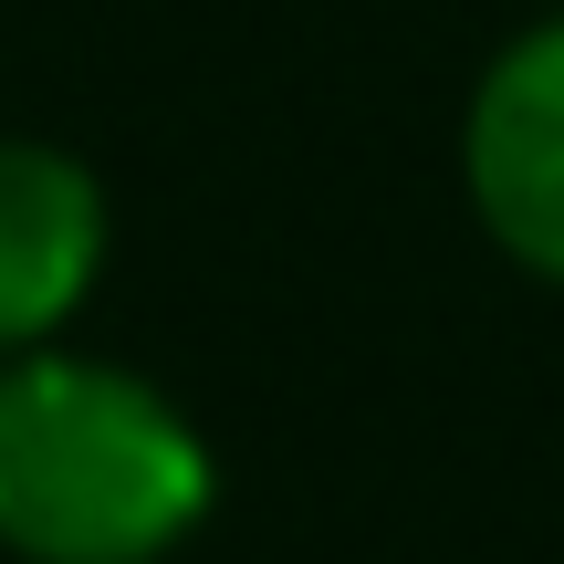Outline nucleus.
<instances>
[{"label":"nucleus","mask_w":564,"mask_h":564,"mask_svg":"<svg viewBox=\"0 0 564 564\" xmlns=\"http://www.w3.org/2000/svg\"><path fill=\"white\" fill-rule=\"evenodd\" d=\"M220 502L199 419L158 377L84 345L0 366V554L11 564H167Z\"/></svg>","instance_id":"nucleus-1"},{"label":"nucleus","mask_w":564,"mask_h":564,"mask_svg":"<svg viewBox=\"0 0 564 564\" xmlns=\"http://www.w3.org/2000/svg\"><path fill=\"white\" fill-rule=\"evenodd\" d=\"M105 188L74 147L0 137V366L63 345V324L84 314L105 272Z\"/></svg>","instance_id":"nucleus-3"},{"label":"nucleus","mask_w":564,"mask_h":564,"mask_svg":"<svg viewBox=\"0 0 564 564\" xmlns=\"http://www.w3.org/2000/svg\"><path fill=\"white\" fill-rule=\"evenodd\" d=\"M460 178L491 251L533 282H564V11L481 63L460 116Z\"/></svg>","instance_id":"nucleus-2"}]
</instances>
